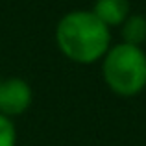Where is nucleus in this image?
I'll list each match as a JSON object with an SVG mask.
<instances>
[{"label":"nucleus","mask_w":146,"mask_h":146,"mask_svg":"<svg viewBox=\"0 0 146 146\" xmlns=\"http://www.w3.org/2000/svg\"><path fill=\"white\" fill-rule=\"evenodd\" d=\"M122 37L126 44L141 46L146 41V19L143 15H129L122 24Z\"/></svg>","instance_id":"nucleus-5"},{"label":"nucleus","mask_w":146,"mask_h":146,"mask_svg":"<svg viewBox=\"0 0 146 146\" xmlns=\"http://www.w3.org/2000/svg\"><path fill=\"white\" fill-rule=\"evenodd\" d=\"M0 87H2V80H0Z\"/></svg>","instance_id":"nucleus-7"},{"label":"nucleus","mask_w":146,"mask_h":146,"mask_svg":"<svg viewBox=\"0 0 146 146\" xmlns=\"http://www.w3.org/2000/svg\"><path fill=\"white\" fill-rule=\"evenodd\" d=\"M32 104V89L21 78H9L0 87V113L6 117L22 115Z\"/></svg>","instance_id":"nucleus-3"},{"label":"nucleus","mask_w":146,"mask_h":146,"mask_svg":"<svg viewBox=\"0 0 146 146\" xmlns=\"http://www.w3.org/2000/svg\"><path fill=\"white\" fill-rule=\"evenodd\" d=\"M17 144V131L9 117L0 113V146H15Z\"/></svg>","instance_id":"nucleus-6"},{"label":"nucleus","mask_w":146,"mask_h":146,"mask_svg":"<svg viewBox=\"0 0 146 146\" xmlns=\"http://www.w3.org/2000/svg\"><path fill=\"white\" fill-rule=\"evenodd\" d=\"M56 43L68 59L89 65L107 54L111 48V33L93 11L78 9L67 13L59 21Z\"/></svg>","instance_id":"nucleus-1"},{"label":"nucleus","mask_w":146,"mask_h":146,"mask_svg":"<svg viewBox=\"0 0 146 146\" xmlns=\"http://www.w3.org/2000/svg\"><path fill=\"white\" fill-rule=\"evenodd\" d=\"M104 80L115 94L135 96L146 87V54L141 46L115 44L104 56Z\"/></svg>","instance_id":"nucleus-2"},{"label":"nucleus","mask_w":146,"mask_h":146,"mask_svg":"<svg viewBox=\"0 0 146 146\" xmlns=\"http://www.w3.org/2000/svg\"><path fill=\"white\" fill-rule=\"evenodd\" d=\"M93 13L109 28L120 26L129 17V2L128 0H96Z\"/></svg>","instance_id":"nucleus-4"}]
</instances>
